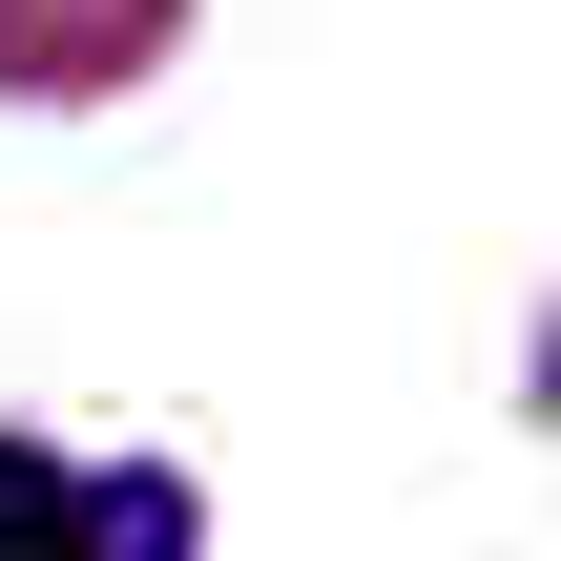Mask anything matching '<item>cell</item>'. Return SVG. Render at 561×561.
Returning <instances> with one entry per match:
<instances>
[{
  "mask_svg": "<svg viewBox=\"0 0 561 561\" xmlns=\"http://www.w3.org/2000/svg\"><path fill=\"white\" fill-rule=\"evenodd\" d=\"M0 561H187V479H104L0 437Z\"/></svg>",
  "mask_w": 561,
  "mask_h": 561,
  "instance_id": "6da1fadb",
  "label": "cell"
}]
</instances>
